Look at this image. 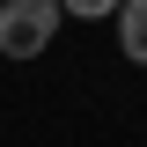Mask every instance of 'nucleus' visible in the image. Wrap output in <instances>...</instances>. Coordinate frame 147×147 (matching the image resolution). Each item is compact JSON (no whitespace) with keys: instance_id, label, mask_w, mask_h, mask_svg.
I'll return each mask as SVG.
<instances>
[{"instance_id":"nucleus-1","label":"nucleus","mask_w":147,"mask_h":147,"mask_svg":"<svg viewBox=\"0 0 147 147\" xmlns=\"http://www.w3.org/2000/svg\"><path fill=\"white\" fill-rule=\"evenodd\" d=\"M59 37V0H0V52L7 59H37Z\"/></svg>"},{"instance_id":"nucleus-2","label":"nucleus","mask_w":147,"mask_h":147,"mask_svg":"<svg viewBox=\"0 0 147 147\" xmlns=\"http://www.w3.org/2000/svg\"><path fill=\"white\" fill-rule=\"evenodd\" d=\"M118 52L132 59V66H147V0H118Z\"/></svg>"},{"instance_id":"nucleus-3","label":"nucleus","mask_w":147,"mask_h":147,"mask_svg":"<svg viewBox=\"0 0 147 147\" xmlns=\"http://www.w3.org/2000/svg\"><path fill=\"white\" fill-rule=\"evenodd\" d=\"M59 15H74V22H110L118 0H59Z\"/></svg>"}]
</instances>
